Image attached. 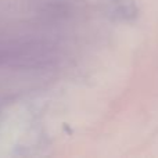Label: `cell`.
<instances>
[{"mask_svg":"<svg viewBox=\"0 0 158 158\" xmlns=\"http://www.w3.org/2000/svg\"><path fill=\"white\" fill-rule=\"evenodd\" d=\"M98 7L106 18L114 22H132L140 13L136 0H98Z\"/></svg>","mask_w":158,"mask_h":158,"instance_id":"1","label":"cell"}]
</instances>
